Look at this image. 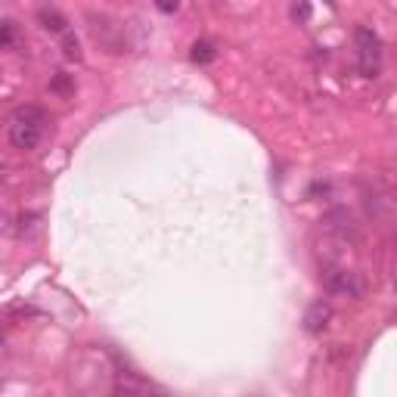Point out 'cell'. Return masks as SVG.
<instances>
[{"mask_svg": "<svg viewBox=\"0 0 397 397\" xmlns=\"http://www.w3.org/2000/svg\"><path fill=\"white\" fill-rule=\"evenodd\" d=\"M354 47H357V72L363 78H379V72H382V56H385L382 37L367 25H357Z\"/></svg>", "mask_w": 397, "mask_h": 397, "instance_id": "3957f363", "label": "cell"}, {"mask_svg": "<svg viewBox=\"0 0 397 397\" xmlns=\"http://www.w3.org/2000/svg\"><path fill=\"white\" fill-rule=\"evenodd\" d=\"M0 341H4V323H0Z\"/></svg>", "mask_w": 397, "mask_h": 397, "instance_id": "7c38bea8", "label": "cell"}, {"mask_svg": "<svg viewBox=\"0 0 397 397\" xmlns=\"http://www.w3.org/2000/svg\"><path fill=\"white\" fill-rule=\"evenodd\" d=\"M292 16H295V19H301V22H307L310 19V6L307 4H295L292 6Z\"/></svg>", "mask_w": 397, "mask_h": 397, "instance_id": "8fae6325", "label": "cell"}, {"mask_svg": "<svg viewBox=\"0 0 397 397\" xmlns=\"http://www.w3.org/2000/svg\"><path fill=\"white\" fill-rule=\"evenodd\" d=\"M37 22H41V28L50 31V35H66L68 31V19L59 10H53V6H41V10H37Z\"/></svg>", "mask_w": 397, "mask_h": 397, "instance_id": "5b68a950", "label": "cell"}, {"mask_svg": "<svg viewBox=\"0 0 397 397\" xmlns=\"http://www.w3.org/2000/svg\"><path fill=\"white\" fill-rule=\"evenodd\" d=\"M332 323V305L329 301H314L307 310H305V332L310 336H323Z\"/></svg>", "mask_w": 397, "mask_h": 397, "instance_id": "277c9868", "label": "cell"}, {"mask_svg": "<svg viewBox=\"0 0 397 397\" xmlns=\"http://www.w3.org/2000/svg\"><path fill=\"white\" fill-rule=\"evenodd\" d=\"M59 37H62V56H66V59L78 62L84 56V53H81V41H78L72 31H66V35H59Z\"/></svg>", "mask_w": 397, "mask_h": 397, "instance_id": "52a82bcc", "label": "cell"}, {"mask_svg": "<svg viewBox=\"0 0 397 397\" xmlns=\"http://www.w3.org/2000/svg\"><path fill=\"white\" fill-rule=\"evenodd\" d=\"M323 289L329 292V295H336V298H363L367 295V283H363V276L357 274V270L351 267H345V264H338V261H329V264H323Z\"/></svg>", "mask_w": 397, "mask_h": 397, "instance_id": "7a4b0ae2", "label": "cell"}, {"mask_svg": "<svg viewBox=\"0 0 397 397\" xmlns=\"http://www.w3.org/2000/svg\"><path fill=\"white\" fill-rule=\"evenodd\" d=\"M50 90H53V93H59V97H68V93H75V81H72V75L59 72V75L50 81Z\"/></svg>", "mask_w": 397, "mask_h": 397, "instance_id": "9c48e42d", "label": "cell"}, {"mask_svg": "<svg viewBox=\"0 0 397 397\" xmlns=\"http://www.w3.org/2000/svg\"><path fill=\"white\" fill-rule=\"evenodd\" d=\"M155 10L165 13V16H174L181 10V0H155Z\"/></svg>", "mask_w": 397, "mask_h": 397, "instance_id": "30bf717a", "label": "cell"}, {"mask_svg": "<svg viewBox=\"0 0 397 397\" xmlns=\"http://www.w3.org/2000/svg\"><path fill=\"white\" fill-rule=\"evenodd\" d=\"M19 41V28H16V22H0V50H10Z\"/></svg>", "mask_w": 397, "mask_h": 397, "instance_id": "ba28073f", "label": "cell"}, {"mask_svg": "<svg viewBox=\"0 0 397 397\" xmlns=\"http://www.w3.org/2000/svg\"><path fill=\"white\" fill-rule=\"evenodd\" d=\"M44 130H47L44 109L41 106H22V109H16L13 118H10V143L16 149L28 152L44 140Z\"/></svg>", "mask_w": 397, "mask_h": 397, "instance_id": "6da1fadb", "label": "cell"}, {"mask_svg": "<svg viewBox=\"0 0 397 397\" xmlns=\"http://www.w3.org/2000/svg\"><path fill=\"white\" fill-rule=\"evenodd\" d=\"M214 56L217 53H214V47L208 41H196L190 47V59L196 62V66H208V62H214Z\"/></svg>", "mask_w": 397, "mask_h": 397, "instance_id": "8992f818", "label": "cell"}]
</instances>
